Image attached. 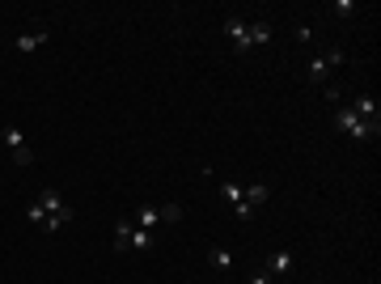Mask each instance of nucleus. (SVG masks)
<instances>
[{"label":"nucleus","instance_id":"423d86ee","mask_svg":"<svg viewBox=\"0 0 381 284\" xmlns=\"http://www.w3.org/2000/svg\"><path fill=\"white\" fill-rule=\"evenodd\" d=\"M339 64H343V51H322V56L309 64V81H313V85H326V77H330Z\"/></svg>","mask_w":381,"mask_h":284},{"label":"nucleus","instance_id":"ddd939ff","mask_svg":"<svg viewBox=\"0 0 381 284\" xmlns=\"http://www.w3.org/2000/svg\"><path fill=\"white\" fill-rule=\"evenodd\" d=\"M208 259H212V268H221V272L233 268V255H229L225 246H212V251H208Z\"/></svg>","mask_w":381,"mask_h":284},{"label":"nucleus","instance_id":"0eeeda50","mask_svg":"<svg viewBox=\"0 0 381 284\" xmlns=\"http://www.w3.org/2000/svg\"><path fill=\"white\" fill-rule=\"evenodd\" d=\"M4 144L13 149V162H17V166H30V162H34V153H30V144H26L21 127H4Z\"/></svg>","mask_w":381,"mask_h":284},{"label":"nucleus","instance_id":"7ed1b4c3","mask_svg":"<svg viewBox=\"0 0 381 284\" xmlns=\"http://www.w3.org/2000/svg\"><path fill=\"white\" fill-rule=\"evenodd\" d=\"M178 221H182V204H145L132 216V225L152 229V233H157V225H178Z\"/></svg>","mask_w":381,"mask_h":284},{"label":"nucleus","instance_id":"f8f14e48","mask_svg":"<svg viewBox=\"0 0 381 284\" xmlns=\"http://www.w3.org/2000/svg\"><path fill=\"white\" fill-rule=\"evenodd\" d=\"M221 195H225L233 208H241V204H246V187H241V183H221ZM246 208H250V204H246Z\"/></svg>","mask_w":381,"mask_h":284},{"label":"nucleus","instance_id":"f03ea898","mask_svg":"<svg viewBox=\"0 0 381 284\" xmlns=\"http://www.w3.org/2000/svg\"><path fill=\"white\" fill-rule=\"evenodd\" d=\"M34 204L43 208V229H47V233H56V229H64V225L73 221V208L64 204V195L56 187H43L34 195Z\"/></svg>","mask_w":381,"mask_h":284},{"label":"nucleus","instance_id":"4468645a","mask_svg":"<svg viewBox=\"0 0 381 284\" xmlns=\"http://www.w3.org/2000/svg\"><path fill=\"white\" fill-rule=\"evenodd\" d=\"M250 284H271V272H267V268H259V272L250 276Z\"/></svg>","mask_w":381,"mask_h":284},{"label":"nucleus","instance_id":"6e6552de","mask_svg":"<svg viewBox=\"0 0 381 284\" xmlns=\"http://www.w3.org/2000/svg\"><path fill=\"white\" fill-rule=\"evenodd\" d=\"M352 110L365 119V123H381V106H377V98H369V94H360L356 102H352Z\"/></svg>","mask_w":381,"mask_h":284},{"label":"nucleus","instance_id":"f257e3e1","mask_svg":"<svg viewBox=\"0 0 381 284\" xmlns=\"http://www.w3.org/2000/svg\"><path fill=\"white\" fill-rule=\"evenodd\" d=\"M225 34L233 38V51H254V47H263L267 38H271V26H263V21H246V17H225Z\"/></svg>","mask_w":381,"mask_h":284},{"label":"nucleus","instance_id":"20e7f679","mask_svg":"<svg viewBox=\"0 0 381 284\" xmlns=\"http://www.w3.org/2000/svg\"><path fill=\"white\" fill-rule=\"evenodd\" d=\"M152 242H157V233L132 221H119V229H115V251H152Z\"/></svg>","mask_w":381,"mask_h":284},{"label":"nucleus","instance_id":"2eb2a0df","mask_svg":"<svg viewBox=\"0 0 381 284\" xmlns=\"http://www.w3.org/2000/svg\"><path fill=\"white\" fill-rule=\"evenodd\" d=\"M297 43H313V30L309 26H297Z\"/></svg>","mask_w":381,"mask_h":284},{"label":"nucleus","instance_id":"9b49d317","mask_svg":"<svg viewBox=\"0 0 381 284\" xmlns=\"http://www.w3.org/2000/svg\"><path fill=\"white\" fill-rule=\"evenodd\" d=\"M43 43H47V30H34V34H21L13 47H17L21 56H30V51H34V47H43Z\"/></svg>","mask_w":381,"mask_h":284},{"label":"nucleus","instance_id":"9d476101","mask_svg":"<svg viewBox=\"0 0 381 284\" xmlns=\"http://www.w3.org/2000/svg\"><path fill=\"white\" fill-rule=\"evenodd\" d=\"M267 199H271V187H267V183H250V187H246V204H250L254 212H259Z\"/></svg>","mask_w":381,"mask_h":284},{"label":"nucleus","instance_id":"39448f33","mask_svg":"<svg viewBox=\"0 0 381 284\" xmlns=\"http://www.w3.org/2000/svg\"><path fill=\"white\" fill-rule=\"evenodd\" d=\"M335 127H343L352 140H377V132H381V123H365L352 106H339V115H335Z\"/></svg>","mask_w":381,"mask_h":284},{"label":"nucleus","instance_id":"1a4fd4ad","mask_svg":"<svg viewBox=\"0 0 381 284\" xmlns=\"http://www.w3.org/2000/svg\"><path fill=\"white\" fill-rule=\"evenodd\" d=\"M263 268H267L271 276H284V272H293V251H276V255H271Z\"/></svg>","mask_w":381,"mask_h":284}]
</instances>
